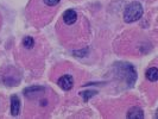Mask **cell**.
I'll use <instances>...</instances> for the list:
<instances>
[{"label": "cell", "instance_id": "obj_9", "mask_svg": "<svg viewBox=\"0 0 158 119\" xmlns=\"http://www.w3.org/2000/svg\"><path fill=\"white\" fill-rule=\"evenodd\" d=\"M96 92H92V91H87V92H85V93H82V96H83V99H85V101H87L88 99H89V96H93Z\"/></svg>", "mask_w": 158, "mask_h": 119}, {"label": "cell", "instance_id": "obj_7", "mask_svg": "<svg viewBox=\"0 0 158 119\" xmlns=\"http://www.w3.org/2000/svg\"><path fill=\"white\" fill-rule=\"evenodd\" d=\"M23 45L26 48V49H31V48H33V45H35V40L32 38L31 36H26V37L23 38Z\"/></svg>", "mask_w": 158, "mask_h": 119}, {"label": "cell", "instance_id": "obj_6", "mask_svg": "<svg viewBox=\"0 0 158 119\" xmlns=\"http://www.w3.org/2000/svg\"><path fill=\"white\" fill-rule=\"evenodd\" d=\"M146 79L151 82H156L158 80V69L156 67H151L146 71Z\"/></svg>", "mask_w": 158, "mask_h": 119}, {"label": "cell", "instance_id": "obj_8", "mask_svg": "<svg viewBox=\"0 0 158 119\" xmlns=\"http://www.w3.org/2000/svg\"><path fill=\"white\" fill-rule=\"evenodd\" d=\"M60 1H61V0H43V2H44L47 6H50V7L56 6V5H57Z\"/></svg>", "mask_w": 158, "mask_h": 119}, {"label": "cell", "instance_id": "obj_5", "mask_svg": "<svg viewBox=\"0 0 158 119\" xmlns=\"http://www.w3.org/2000/svg\"><path fill=\"white\" fill-rule=\"evenodd\" d=\"M127 118L143 119L144 118V114H143V111L139 107H132V108H130V111L127 113Z\"/></svg>", "mask_w": 158, "mask_h": 119}, {"label": "cell", "instance_id": "obj_3", "mask_svg": "<svg viewBox=\"0 0 158 119\" xmlns=\"http://www.w3.org/2000/svg\"><path fill=\"white\" fill-rule=\"evenodd\" d=\"M57 83H58V86L62 88L63 91H70L71 88H73L74 80H73L71 75H63V76H61L58 79Z\"/></svg>", "mask_w": 158, "mask_h": 119}, {"label": "cell", "instance_id": "obj_2", "mask_svg": "<svg viewBox=\"0 0 158 119\" xmlns=\"http://www.w3.org/2000/svg\"><path fill=\"white\" fill-rule=\"evenodd\" d=\"M77 19H79L77 12H76L75 10H73V8L67 10V11L63 13V16H62V20H63V23L65 24V25H69V26L76 23V22H77Z\"/></svg>", "mask_w": 158, "mask_h": 119}, {"label": "cell", "instance_id": "obj_4", "mask_svg": "<svg viewBox=\"0 0 158 119\" xmlns=\"http://www.w3.org/2000/svg\"><path fill=\"white\" fill-rule=\"evenodd\" d=\"M20 111V101L19 98L17 95H12L11 96V113L12 116H18Z\"/></svg>", "mask_w": 158, "mask_h": 119}, {"label": "cell", "instance_id": "obj_1", "mask_svg": "<svg viewBox=\"0 0 158 119\" xmlns=\"http://www.w3.org/2000/svg\"><path fill=\"white\" fill-rule=\"evenodd\" d=\"M143 16V6L139 2H131L127 5L125 11H124V20L126 23H133L140 19Z\"/></svg>", "mask_w": 158, "mask_h": 119}]
</instances>
